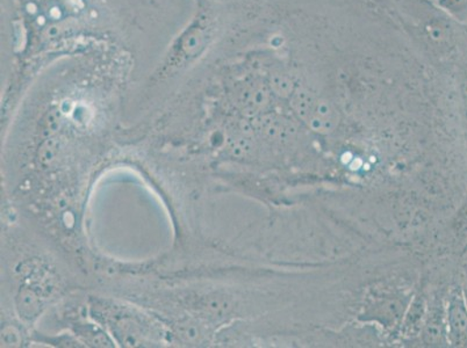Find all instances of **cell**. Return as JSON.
<instances>
[{
    "label": "cell",
    "instance_id": "obj_3",
    "mask_svg": "<svg viewBox=\"0 0 467 348\" xmlns=\"http://www.w3.org/2000/svg\"><path fill=\"white\" fill-rule=\"evenodd\" d=\"M416 341L429 347L449 346L445 300L437 296L428 297L426 318Z\"/></svg>",
    "mask_w": 467,
    "mask_h": 348
},
{
    "label": "cell",
    "instance_id": "obj_2",
    "mask_svg": "<svg viewBox=\"0 0 467 348\" xmlns=\"http://www.w3.org/2000/svg\"><path fill=\"white\" fill-rule=\"evenodd\" d=\"M291 107L296 116L316 133L329 134L337 127V109L328 101L318 99L311 92H293Z\"/></svg>",
    "mask_w": 467,
    "mask_h": 348
},
{
    "label": "cell",
    "instance_id": "obj_7",
    "mask_svg": "<svg viewBox=\"0 0 467 348\" xmlns=\"http://www.w3.org/2000/svg\"><path fill=\"white\" fill-rule=\"evenodd\" d=\"M462 294H464V299H465L466 307H467V267L465 269L464 284H462Z\"/></svg>",
    "mask_w": 467,
    "mask_h": 348
},
{
    "label": "cell",
    "instance_id": "obj_1",
    "mask_svg": "<svg viewBox=\"0 0 467 348\" xmlns=\"http://www.w3.org/2000/svg\"><path fill=\"white\" fill-rule=\"evenodd\" d=\"M413 296L411 292L398 290L376 292L368 299L359 320L377 322L388 329H400L403 317Z\"/></svg>",
    "mask_w": 467,
    "mask_h": 348
},
{
    "label": "cell",
    "instance_id": "obj_6",
    "mask_svg": "<svg viewBox=\"0 0 467 348\" xmlns=\"http://www.w3.org/2000/svg\"><path fill=\"white\" fill-rule=\"evenodd\" d=\"M20 300H23L21 303V312L25 316L33 317L36 315V312L40 310V301L37 297L33 296L31 292H25L21 294Z\"/></svg>",
    "mask_w": 467,
    "mask_h": 348
},
{
    "label": "cell",
    "instance_id": "obj_4",
    "mask_svg": "<svg viewBox=\"0 0 467 348\" xmlns=\"http://www.w3.org/2000/svg\"><path fill=\"white\" fill-rule=\"evenodd\" d=\"M449 346L467 347V307L462 286L454 287L445 297Z\"/></svg>",
    "mask_w": 467,
    "mask_h": 348
},
{
    "label": "cell",
    "instance_id": "obj_5",
    "mask_svg": "<svg viewBox=\"0 0 467 348\" xmlns=\"http://www.w3.org/2000/svg\"><path fill=\"white\" fill-rule=\"evenodd\" d=\"M427 307L428 297L424 292H419L413 296L399 329L401 338H405L407 342H414L419 338L423 328L424 318H426Z\"/></svg>",
    "mask_w": 467,
    "mask_h": 348
}]
</instances>
